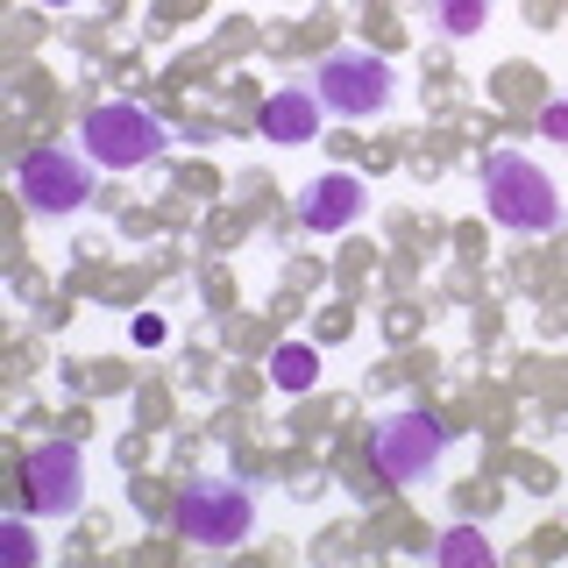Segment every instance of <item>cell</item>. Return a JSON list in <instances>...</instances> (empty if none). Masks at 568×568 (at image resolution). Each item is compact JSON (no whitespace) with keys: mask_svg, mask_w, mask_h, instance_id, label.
Here are the masks:
<instances>
[{"mask_svg":"<svg viewBox=\"0 0 568 568\" xmlns=\"http://www.w3.org/2000/svg\"><path fill=\"white\" fill-rule=\"evenodd\" d=\"M484 213L497 227H511V235H547V227H561V192L532 156L490 150L484 156Z\"/></svg>","mask_w":568,"mask_h":568,"instance_id":"cell-1","label":"cell"},{"mask_svg":"<svg viewBox=\"0 0 568 568\" xmlns=\"http://www.w3.org/2000/svg\"><path fill=\"white\" fill-rule=\"evenodd\" d=\"M313 93L342 121H369L398 100V71H390L377 50H334V58H320V71H313Z\"/></svg>","mask_w":568,"mask_h":568,"instance_id":"cell-2","label":"cell"},{"mask_svg":"<svg viewBox=\"0 0 568 568\" xmlns=\"http://www.w3.org/2000/svg\"><path fill=\"white\" fill-rule=\"evenodd\" d=\"M79 150L93 156L106 171H129V164H150V156H164V121L150 114V106L135 100H106L93 114L79 121Z\"/></svg>","mask_w":568,"mask_h":568,"instance_id":"cell-3","label":"cell"},{"mask_svg":"<svg viewBox=\"0 0 568 568\" xmlns=\"http://www.w3.org/2000/svg\"><path fill=\"white\" fill-rule=\"evenodd\" d=\"M440 455H448V434H440L434 413H390V419H377V434H369V462H377V476L398 484V490H419L426 476L440 469Z\"/></svg>","mask_w":568,"mask_h":568,"instance_id":"cell-4","label":"cell"},{"mask_svg":"<svg viewBox=\"0 0 568 568\" xmlns=\"http://www.w3.org/2000/svg\"><path fill=\"white\" fill-rule=\"evenodd\" d=\"M248 526H256V497L227 476H200V484L178 490V532L192 547H242Z\"/></svg>","mask_w":568,"mask_h":568,"instance_id":"cell-5","label":"cell"},{"mask_svg":"<svg viewBox=\"0 0 568 568\" xmlns=\"http://www.w3.org/2000/svg\"><path fill=\"white\" fill-rule=\"evenodd\" d=\"M14 192H22V206L43 213V221L79 213L93 200V156L85 150H29L22 171H14Z\"/></svg>","mask_w":568,"mask_h":568,"instance_id":"cell-6","label":"cell"},{"mask_svg":"<svg viewBox=\"0 0 568 568\" xmlns=\"http://www.w3.org/2000/svg\"><path fill=\"white\" fill-rule=\"evenodd\" d=\"M85 505V462L71 440H43L22 455V511L36 519H71Z\"/></svg>","mask_w":568,"mask_h":568,"instance_id":"cell-7","label":"cell"},{"mask_svg":"<svg viewBox=\"0 0 568 568\" xmlns=\"http://www.w3.org/2000/svg\"><path fill=\"white\" fill-rule=\"evenodd\" d=\"M369 192L355 171H320L306 192H298V227H313V235H342V227L363 221Z\"/></svg>","mask_w":568,"mask_h":568,"instance_id":"cell-8","label":"cell"},{"mask_svg":"<svg viewBox=\"0 0 568 568\" xmlns=\"http://www.w3.org/2000/svg\"><path fill=\"white\" fill-rule=\"evenodd\" d=\"M256 129H263V142H284V150H306V142L320 135V93H313V85H284V93H271V100H263Z\"/></svg>","mask_w":568,"mask_h":568,"instance_id":"cell-9","label":"cell"},{"mask_svg":"<svg viewBox=\"0 0 568 568\" xmlns=\"http://www.w3.org/2000/svg\"><path fill=\"white\" fill-rule=\"evenodd\" d=\"M434 561H440V568H490L497 547H490L476 526H448V532L434 540Z\"/></svg>","mask_w":568,"mask_h":568,"instance_id":"cell-10","label":"cell"},{"mask_svg":"<svg viewBox=\"0 0 568 568\" xmlns=\"http://www.w3.org/2000/svg\"><path fill=\"white\" fill-rule=\"evenodd\" d=\"M271 384H277V390H313V384H320V355H313L306 342H284V348L271 355Z\"/></svg>","mask_w":568,"mask_h":568,"instance_id":"cell-11","label":"cell"},{"mask_svg":"<svg viewBox=\"0 0 568 568\" xmlns=\"http://www.w3.org/2000/svg\"><path fill=\"white\" fill-rule=\"evenodd\" d=\"M434 22L448 36H476L490 22V0H434Z\"/></svg>","mask_w":568,"mask_h":568,"instance_id":"cell-12","label":"cell"},{"mask_svg":"<svg viewBox=\"0 0 568 568\" xmlns=\"http://www.w3.org/2000/svg\"><path fill=\"white\" fill-rule=\"evenodd\" d=\"M540 135H547V142H561V150H568V93H555V100L540 106Z\"/></svg>","mask_w":568,"mask_h":568,"instance_id":"cell-13","label":"cell"},{"mask_svg":"<svg viewBox=\"0 0 568 568\" xmlns=\"http://www.w3.org/2000/svg\"><path fill=\"white\" fill-rule=\"evenodd\" d=\"M8 555H14V561H36V532H29L22 519H8Z\"/></svg>","mask_w":568,"mask_h":568,"instance_id":"cell-14","label":"cell"},{"mask_svg":"<svg viewBox=\"0 0 568 568\" xmlns=\"http://www.w3.org/2000/svg\"><path fill=\"white\" fill-rule=\"evenodd\" d=\"M156 334H164V320H156V313H142V320H135V342H142V348H156Z\"/></svg>","mask_w":568,"mask_h":568,"instance_id":"cell-15","label":"cell"},{"mask_svg":"<svg viewBox=\"0 0 568 568\" xmlns=\"http://www.w3.org/2000/svg\"><path fill=\"white\" fill-rule=\"evenodd\" d=\"M43 8H71V0H43Z\"/></svg>","mask_w":568,"mask_h":568,"instance_id":"cell-16","label":"cell"}]
</instances>
